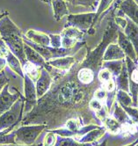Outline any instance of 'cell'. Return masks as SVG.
<instances>
[{"label": "cell", "instance_id": "cell-1", "mask_svg": "<svg viewBox=\"0 0 138 146\" xmlns=\"http://www.w3.org/2000/svg\"><path fill=\"white\" fill-rule=\"evenodd\" d=\"M0 36L8 48L19 58L21 64H25L27 60L24 50L22 32L8 16L0 20Z\"/></svg>", "mask_w": 138, "mask_h": 146}, {"label": "cell", "instance_id": "cell-2", "mask_svg": "<svg viewBox=\"0 0 138 146\" xmlns=\"http://www.w3.org/2000/svg\"><path fill=\"white\" fill-rule=\"evenodd\" d=\"M25 100L21 96L11 108L10 110L6 111L0 115V131L3 134H8L10 130L21 121Z\"/></svg>", "mask_w": 138, "mask_h": 146}, {"label": "cell", "instance_id": "cell-3", "mask_svg": "<svg viewBox=\"0 0 138 146\" xmlns=\"http://www.w3.org/2000/svg\"><path fill=\"white\" fill-rule=\"evenodd\" d=\"M46 125H32L23 126L14 132L16 143H23L26 145L33 144L37 139L38 135L45 129Z\"/></svg>", "mask_w": 138, "mask_h": 146}, {"label": "cell", "instance_id": "cell-4", "mask_svg": "<svg viewBox=\"0 0 138 146\" xmlns=\"http://www.w3.org/2000/svg\"><path fill=\"white\" fill-rule=\"evenodd\" d=\"M23 41L25 44L29 45L30 47H32L34 49H35L38 53H40L41 55V56L45 59V61H50V59L52 58H56V57H64L68 55H70L71 53H73V48H50V47H44V46H40L37 45L34 42L30 41L27 37H23Z\"/></svg>", "mask_w": 138, "mask_h": 146}, {"label": "cell", "instance_id": "cell-5", "mask_svg": "<svg viewBox=\"0 0 138 146\" xmlns=\"http://www.w3.org/2000/svg\"><path fill=\"white\" fill-rule=\"evenodd\" d=\"M95 18H96V13L70 14L68 15L67 26L76 27L84 32L92 27V26L95 23Z\"/></svg>", "mask_w": 138, "mask_h": 146}, {"label": "cell", "instance_id": "cell-6", "mask_svg": "<svg viewBox=\"0 0 138 146\" xmlns=\"http://www.w3.org/2000/svg\"><path fill=\"white\" fill-rule=\"evenodd\" d=\"M20 97L21 95L18 91L15 94L10 93L8 92V86L6 85L0 92V115L10 110Z\"/></svg>", "mask_w": 138, "mask_h": 146}, {"label": "cell", "instance_id": "cell-7", "mask_svg": "<svg viewBox=\"0 0 138 146\" xmlns=\"http://www.w3.org/2000/svg\"><path fill=\"white\" fill-rule=\"evenodd\" d=\"M24 86H25V95H26V102H27V111L32 109L35 104L37 100V92H36V86H34V84L27 75H25L24 77Z\"/></svg>", "mask_w": 138, "mask_h": 146}, {"label": "cell", "instance_id": "cell-8", "mask_svg": "<svg viewBox=\"0 0 138 146\" xmlns=\"http://www.w3.org/2000/svg\"><path fill=\"white\" fill-rule=\"evenodd\" d=\"M25 44V43H24ZM24 50H25V54H26V57L27 60L30 62H32L33 64L38 66V67H43L44 69H46L47 70L50 71L51 70V66H48V62H45V59L41 56V55L40 53L34 49L32 47H30L27 44L24 45Z\"/></svg>", "mask_w": 138, "mask_h": 146}, {"label": "cell", "instance_id": "cell-9", "mask_svg": "<svg viewBox=\"0 0 138 146\" xmlns=\"http://www.w3.org/2000/svg\"><path fill=\"white\" fill-rule=\"evenodd\" d=\"M52 83V78L48 74V71L44 69H40V74L36 83V92H37V98L40 99L42 96L45 95V93L50 88Z\"/></svg>", "mask_w": 138, "mask_h": 146}, {"label": "cell", "instance_id": "cell-10", "mask_svg": "<svg viewBox=\"0 0 138 146\" xmlns=\"http://www.w3.org/2000/svg\"><path fill=\"white\" fill-rule=\"evenodd\" d=\"M120 9L130 20L138 26V4L135 0H125L120 5Z\"/></svg>", "mask_w": 138, "mask_h": 146}, {"label": "cell", "instance_id": "cell-11", "mask_svg": "<svg viewBox=\"0 0 138 146\" xmlns=\"http://www.w3.org/2000/svg\"><path fill=\"white\" fill-rule=\"evenodd\" d=\"M118 43H119L120 48L122 49V51L124 52L127 56L134 61L137 60L136 53H135V50L134 48L133 44L129 40V38L127 37L125 34L122 33L121 31H119L118 32Z\"/></svg>", "mask_w": 138, "mask_h": 146}, {"label": "cell", "instance_id": "cell-12", "mask_svg": "<svg viewBox=\"0 0 138 146\" xmlns=\"http://www.w3.org/2000/svg\"><path fill=\"white\" fill-rule=\"evenodd\" d=\"M124 31L125 35L129 38L134 46L138 59V26H136L129 18H127V26L124 28Z\"/></svg>", "mask_w": 138, "mask_h": 146}, {"label": "cell", "instance_id": "cell-13", "mask_svg": "<svg viewBox=\"0 0 138 146\" xmlns=\"http://www.w3.org/2000/svg\"><path fill=\"white\" fill-rule=\"evenodd\" d=\"M126 55L117 44L110 43L107 48H105V53L103 55L104 61H117L125 58Z\"/></svg>", "mask_w": 138, "mask_h": 146}, {"label": "cell", "instance_id": "cell-14", "mask_svg": "<svg viewBox=\"0 0 138 146\" xmlns=\"http://www.w3.org/2000/svg\"><path fill=\"white\" fill-rule=\"evenodd\" d=\"M26 37L32 42H34L40 46L44 47H49L50 45V38L48 35H46L44 33H40L35 30H28Z\"/></svg>", "mask_w": 138, "mask_h": 146}, {"label": "cell", "instance_id": "cell-15", "mask_svg": "<svg viewBox=\"0 0 138 146\" xmlns=\"http://www.w3.org/2000/svg\"><path fill=\"white\" fill-rule=\"evenodd\" d=\"M51 4L54 10V18L56 21L61 20L65 15H70L65 0H54Z\"/></svg>", "mask_w": 138, "mask_h": 146}, {"label": "cell", "instance_id": "cell-16", "mask_svg": "<svg viewBox=\"0 0 138 146\" xmlns=\"http://www.w3.org/2000/svg\"><path fill=\"white\" fill-rule=\"evenodd\" d=\"M78 80L84 85H89L94 80V73L92 66H89L84 62L83 67L78 70L77 75Z\"/></svg>", "mask_w": 138, "mask_h": 146}, {"label": "cell", "instance_id": "cell-17", "mask_svg": "<svg viewBox=\"0 0 138 146\" xmlns=\"http://www.w3.org/2000/svg\"><path fill=\"white\" fill-rule=\"evenodd\" d=\"M48 64L55 67L56 69L62 70H69L70 67L75 64L76 59L72 56H67V57H59L57 59L48 61Z\"/></svg>", "mask_w": 138, "mask_h": 146}, {"label": "cell", "instance_id": "cell-18", "mask_svg": "<svg viewBox=\"0 0 138 146\" xmlns=\"http://www.w3.org/2000/svg\"><path fill=\"white\" fill-rule=\"evenodd\" d=\"M5 58H6V62H7L9 67L13 71H15L18 75H19L20 77H22L24 78L25 75H24L22 68H21V62L19 60V58L10 49L7 52V55H6Z\"/></svg>", "mask_w": 138, "mask_h": 146}, {"label": "cell", "instance_id": "cell-19", "mask_svg": "<svg viewBox=\"0 0 138 146\" xmlns=\"http://www.w3.org/2000/svg\"><path fill=\"white\" fill-rule=\"evenodd\" d=\"M60 35H61L62 38L70 39V40H76L78 42L79 40H81L83 39L84 35V33L83 32V31H81V30H79V29H78L76 27L66 26Z\"/></svg>", "mask_w": 138, "mask_h": 146}, {"label": "cell", "instance_id": "cell-20", "mask_svg": "<svg viewBox=\"0 0 138 146\" xmlns=\"http://www.w3.org/2000/svg\"><path fill=\"white\" fill-rule=\"evenodd\" d=\"M24 67V70H25V73H27V75L33 80V81H37L39 77H40V69L38 68V66L33 64L32 62H27L25 64L22 65Z\"/></svg>", "mask_w": 138, "mask_h": 146}, {"label": "cell", "instance_id": "cell-21", "mask_svg": "<svg viewBox=\"0 0 138 146\" xmlns=\"http://www.w3.org/2000/svg\"><path fill=\"white\" fill-rule=\"evenodd\" d=\"M65 1L70 3L74 6H84L92 8L95 11L100 3V0H65Z\"/></svg>", "mask_w": 138, "mask_h": 146}, {"label": "cell", "instance_id": "cell-22", "mask_svg": "<svg viewBox=\"0 0 138 146\" xmlns=\"http://www.w3.org/2000/svg\"><path fill=\"white\" fill-rule=\"evenodd\" d=\"M105 129H97L95 130L91 131L90 133H88L86 137H83L81 142L82 143H90V142H93L95 140H97L98 138H100L101 135H103V134L105 133Z\"/></svg>", "mask_w": 138, "mask_h": 146}, {"label": "cell", "instance_id": "cell-23", "mask_svg": "<svg viewBox=\"0 0 138 146\" xmlns=\"http://www.w3.org/2000/svg\"><path fill=\"white\" fill-rule=\"evenodd\" d=\"M128 83H129L128 82V70H127V67L123 66L121 74L118 78V85L121 90H123L124 92H127L129 90L128 89Z\"/></svg>", "mask_w": 138, "mask_h": 146}, {"label": "cell", "instance_id": "cell-24", "mask_svg": "<svg viewBox=\"0 0 138 146\" xmlns=\"http://www.w3.org/2000/svg\"><path fill=\"white\" fill-rule=\"evenodd\" d=\"M105 125L107 129H108L112 133L118 132L120 129V123L118 121L114 120L113 118L105 117Z\"/></svg>", "mask_w": 138, "mask_h": 146}, {"label": "cell", "instance_id": "cell-25", "mask_svg": "<svg viewBox=\"0 0 138 146\" xmlns=\"http://www.w3.org/2000/svg\"><path fill=\"white\" fill-rule=\"evenodd\" d=\"M113 0H100V3L98 5V11L96 13V18H95V23H96L98 18L105 11V10H107L109 8V6L113 3Z\"/></svg>", "mask_w": 138, "mask_h": 146}, {"label": "cell", "instance_id": "cell-26", "mask_svg": "<svg viewBox=\"0 0 138 146\" xmlns=\"http://www.w3.org/2000/svg\"><path fill=\"white\" fill-rule=\"evenodd\" d=\"M118 99H119V102L121 103V105L122 107H129L132 104L130 97L124 91L118 92Z\"/></svg>", "mask_w": 138, "mask_h": 146}, {"label": "cell", "instance_id": "cell-27", "mask_svg": "<svg viewBox=\"0 0 138 146\" xmlns=\"http://www.w3.org/2000/svg\"><path fill=\"white\" fill-rule=\"evenodd\" d=\"M12 144L16 143L15 142V135L14 132L11 135H6L0 132V144Z\"/></svg>", "mask_w": 138, "mask_h": 146}, {"label": "cell", "instance_id": "cell-28", "mask_svg": "<svg viewBox=\"0 0 138 146\" xmlns=\"http://www.w3.org/2000/svg\"><path fill=\"white\" fill-rule=\"evenodd\" d=\"M122 62L119 61H111L105 62V66H107L112 71H113L115 74H119L121 69L122 68Z\"/></svg>", "mask_w": 138, "mask_h": 146}, {"label": "cell", "instance_id": "cell-29", "mask_svg": "<svg viewBox=\"0 0 138 146\" xmlns=\"http://www.w3.org/2000/svg\"><path fill=\"white\" fill-rule=\"evenodd\" d=\"M66 128L70 132H77L80 129V122H78L75 119L68 120L66 122Z\"/></svg>", "mask_w": 138, "mask_h": 146}, {"label": "cell", "instance_id": "cell-30", "mask_svg": "<svg viewBox=\"0 0 138 146\" xmlns=\"http://www.w3.org/2000/svg\"><path fill=\"white\" fill-rule=\"evenodd\" d=\"M49 38H50V45L52 46V48H59L60 47H62V37L61 35H48Z\"/></svg>", "mask_w": 138, "mask_h": 146}, {"label": "cell", "instance_id": "cell-31", "mask_svg": "<svg viewBox=\"0 0 138 146\" xmlns=\"http://www.w3.org/2000/svg\"><path fill=\"white\" fill-rule=\"evenodd\" d=\"M114 115H115V118L117 119V121H120V122H124L125 121H127L126 111L122 110L121 108H120V107H117V108H115Z\"/></svg>", "mask_w": 138, "mask_h": 146}, {"label": "cell", "instance_id": "cell-32", "mask_svg": "<svg viewBox=\"0 0 138 146\" xmlns=\"http://www.w3.org/2000/svg\"><path fill=\"white\" fill-rule=\"evenodd\" d=\"M99 79L103 82L104 84L105 83H107V81H109L110 79H112V75H111V72L107 70V69H105L103 70H101L100 72V74H99Z\"/></svg>", "mask_w": 138, "mask_h": 146}, {"label": "cell", "instance_id": "cell-33", "mask_svg": "<svg viewBox=\"0 0 138 146\" xmlns=\"http://www.w3.org/2000/svg\"><path fill=\"white\" fill-rule=\"evenodd\" d=\"M55 143H56V135L52 132L48 133L44 139V145L45 146H54Z\"/></svg>", "mask_w": 138, "mask_h": 146}, {"label": "cell", "instance_id": "cell-34", "mask_svg": "<svg viewBox=\"0 0 138 146\" xmlns=\"http://www.w3.org/2000/svg\"><path fill=\"white\" fill-rule=\"evenodd\" d=\"M124 110L129 113V115L132 117V119L135 120V121H136L138 123V109L136 108H129V107H123Z\"/></svg>", "mask_w": 138, "mask_h": 146}, {"label": "cell", "instance_id": "cell-35", "mask_svg": "<svg viewBox=\"0 0 138 146\" xmlns=\"http://www.w3.org/2000/svg\"><path fill=\"white\" fill-rule=\"evenodd\" d=\"M9 82V78L6 76L5 71H1L0 72V92L2 91V89L7 85V83Z\"/></svg>", "mask_w": 138, "mask_h": 146}, {"label": "cell", "instance_id": "cell-36", "mask_svg": "<svg viewBox=\"0 0 138 146\" xmlns=\"http://www.w3.org/2000/svg\"><path fill=\"white\" fill-rule=\"evenodd\" d=\"M8 50H9V48L6 46V44L5 43V41L2 40V38H0V57L5 58Z\"/></svg>", "mask_w": 138, "mask_h": 146}, {"label": "cell", "instance_id": "cell-37", "mask_svg": "<svg viewBox=\"0 0 138 146\" xmlns=\"http://www.w3.org/2000/svg\"><path fill=\"white\" fill-rule=\"evenodd\" d=\"M90 107L93 109V110H95V111H97V112H99L100 110H101L102 109V108H103V106H102V103L100 102V100H92L91 102H90Z\"/></svg>", "mask_w": 138, "mask_h": 146}, {"label": "cell", "instance_id": "cell-38", "mask_svg": "<svg viewBox=\"0 0 138 146\" xmlns=\"http://www.w3.org/2000/svg\"><path fill=\"white\" fill-rule=\"evenodd\" d=\"M114 22L115 24L122 27L123 29L126 27L127 26V19H124V18H121V17H115L114 19Z\"/></svg>", "mask_w": 138, "mask_h": 146}, {"label": "cell", "instance_id": "cell-39", "mask_svg": "<svg viewBox=\"0 0 138 146\" xmlns=\"http://www.w3.org/2000/svg\"><path fill=\"white\" fill-rule=\"evenodd\" d=\"M105 96H107V92H105V90H98L96 92H95V98H96L97 100H103L105 98Z\"/></svg>", "mask_w": 138, "mask_h": 146}, {"label": "cell", "instance_id": "cell-40", "mask_svg": "<svg viewBox=\"0 0 138 146\" xmlns=\"http://www.w3.org/2000/svg\"><path fill=\"white\" fill-rule=\"evenodd\" d=\"M104 88L105 89V91H108V92H112L114 89V82L113 81V79H110L109 81H107V83H105L104 85Z\"/></svg>", "mask_w": 138, "mask_h": 146}, {"label": "cell", "instance_id": "cell-41", "mask_svg": "<svg viewBox=\"0 0 138 146\" xmlns=\"http://www.w3.org/2000/svg\"><path fill=\"white\" fill-rule=\"evenodd\" d=\"M5 65H6V60L3 57H0V72L3 71Z\"/></svg>", "mask_w": 138, "mask_h": 146}, {"label": "cell", "instance_id": "cell-42", "mask_svg": "<svg viewBox=\"0 0 138 146\" xmlns=\"http://www.w3.org/2000/svg\"><path fill=\"white\" fill-rule=\"evenodd\" d=\"M132 81L138 84V70H135L132 74Z\"/></svg>", "mask_w": 138, "mask_h": 146}, {"label": "cell", "instance_id": "cell-43", "mask_svg": "<svg viewBox=\"0 0 138 146\" xmlns=\"http://www.w3.org/2000/svg\"><path fill=\"white\" fill-rule=\"evenodd\" d=\"M9 13L8 12H3V13H0V20H1L5 16H8Z\"/></svg>", "mask_w": 138, "mask_h": 146}, {"label": "cell", "instance_id": "cell-44", "mask_svg": "<svg viewBox=\"0 0 138 146\" xmlns=\"http://www.w3.org/2000/svg\"><path fill=\"white\" fill-rule=\"evenodd\" d=\"M40 1H42V2H44V3H47V4H50V3H52L54 0H40Z\"/></svg>", "mask_w": 138, "mask_h": 146}, {"label": "cell", "instance_id": "cell-45", "mask_svg": "<svg viewBox=\"0 0 138 146\" xmlns=\"http://www.w3.org/2000/svg\"><path fill=\"white\" fill-rule=\"evenodd\" d=\"M27 146H33V145H27ZM34 146H42V144H39V145H34Z\"/></svg>", "mask_w": 138, "mask_h": 146}, {"label": "cell", "instance_id": "cell-46", "mask_svg": "<svg viewBox=\"0 0 138 146\" xmlns=\"http://www.w3.org/2000/svg\"><path fill=\"white\" fill-rule=\"evenodd\" d=\"M128 146H135V143H131V144H129V145H128Z\"/></svg>", "mask_w": 138, "mask_h": 146}, {"label": "cell", "instance_id": "cell-47", "mask_svg": "<svg viewBox=\"0 0 138 146\" xmlns=\"http://www.w3.org/2000/svg\"><path fill=\"white\" fill-rule=\"evenodd\" d=\"M135 2H136L137 4H138V0H135Z\"/></svg>", "mask_w": 138, "mask_h": 146}, {"label": "cell", "instance_id": "cell-48", "mask_svg": "<svg viewBox=\"0 0 138 146\" xmlns=\"http://www.w3.org/2000/svg\"><path fill=\"white\" fill-rule=\"evenodd\" d=\"M136 146H138V144H137V145H136Z\"/></svg>", "mask_w": 138, "mask_h": 146}]
</instances>
